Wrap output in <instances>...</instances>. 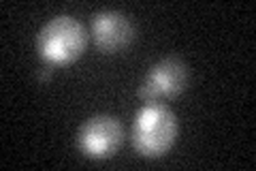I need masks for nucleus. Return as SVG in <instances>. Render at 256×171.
<instances>
[{"mask_svg": "<svg viewBox=\"0 0 256 171\" xmlns=\"http://www.w3.org/2000/svg\"><path fill=\"white\" fill-rule=\"evenodd\" d=\"M124 141V126L116 116L98 113L88 118L77 131V148L86 156L102 160L109 158L120 150Z\"/></svg>", "mask_w": 256, "mask_h": 171, "instance_id": "obj_4", "label": "nucleus"}, {"mask_svg": "<svg viewBox=\"0 0 256 171\" xmlns=\"http://www.w3.org/2000/svg\"><path fill=\"white\" fill-rule=\"evenodd\" d=\"M90 35L102 54H116L132 43L134 24L130 15L118 9H102L92 15Z\"/></svg>", "mask_w": 256, "mask_h": 171, "instance_id": "obj_5", "label": "nucleus"}, {"mask_svg": "<svg viewBox=\"0 0 256 171\" xmlns=\"http://www.w3.org/2000/svg\"><path fill=\"white\" fill-rule=\"evenodd\" d=\"M188 77V64L178 56H166L150 67L139 86V96L146 103H160L162 99L178 96L186 90Z\"/></svg>", "mask_w": 256, "mask_h": 171, "instance_id": "obj_3", "label": "nucleus"}, {"mask_svg": "<svg viewBox=\"0 0 256 171\" xmlns=\"http://www.w3.org/2000/svg\"><path fill=\"white\" fill-rule=\"evenodd\" d=\"M178 118L162 103H146L137 111L130 128V143L146 158H160L178 139Z\"/></svg>", "mask_w": 256, "mask_h": 171, "instance_id": "obj_1", "label": "nucleus"}, {"mask_svg": "<svg viewBox=\"0 0 256 171\" xmlns=\"http://www.w3.org/2000/svg\"><path fill=\"white\" fill-rule=\"evenodd\" d=\"M88 47V32L84 24L70 15H56L36 35V50L41 58L52 64H70Z\"/></svg>", "mask_w": 256, "mask_h": 171, "instance_id": "obj_2", "label": "nucleus"}]
</instances>
